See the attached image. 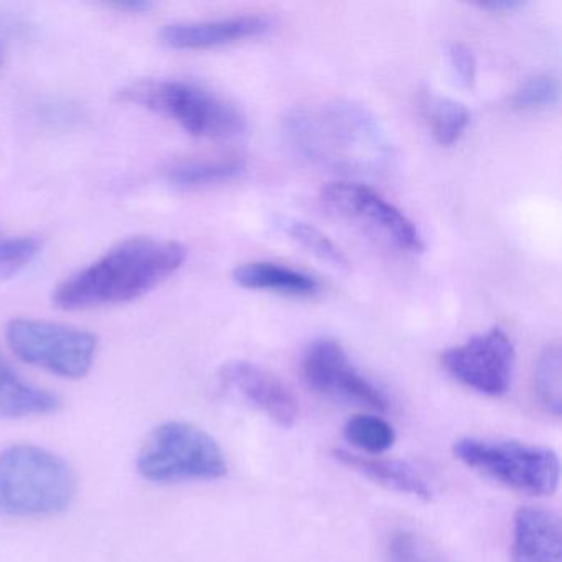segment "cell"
Returning <instances> with one entry per match:
<instances>
[{
  "label": "cell",
  "mask_w": 562,
  "mask_h": 562,
  "mask_svg": "<svg viewBox=\"0 0 562 562\" xmlns=\"http://www.w3.org/2000/svg\"><path fill=\"white\" fill-rule=\"evenodd\" d=\"M420 103L436 143L446 147L459 143L470 124V113L465 104L434 93L424 94Z\"/></svg>",
  "instance_id": "e0dca14e"
},
{
  "label": "cell",
  "mask_w": 562,
  "mask_h": 562,
  "mask_svg": "<svg viewBox=\"0 0 562 562\" xmlns=\"http://www.w3.org/2000/svg\"><path fill=\"white\" fill-rule=\"evenodd\" d=\"M452 452L480 475L525 495H552L561 480V460L549 447L462 437L453 442Z\"/></svg>",
  "instance_id": "5b68a950"
},
{
  "label": "cell",
  "mask_w": 562,
  "mask_h": 562,
  "mask_svg": "<svg viewBox=\"0 0 562 562\" xmlns=\"http://www.w3.org/2000/svg\"><path fill=\"white\" fill-rule=\"evenodd\" d=\"M233 279L245 289L278 292L291 297H311L321 289L311 274L276 262H245L233 271Z\"/></svg>",
  "instance_id": "2e32d148"
},
{
  "label": "cell",
  "mask_w": 562,
  "mask_h": 562,
  "mask_svg": "<svg viewBox=\"0 0 562 562\" xmlns=\"http://www.w3.org/2000/svg\"><path fill=\"white\" fill-rule=\"evenodd\" d=\"M276 226L322 261L328 262L340 271L350 269L347 256L341 252V249L325 233L315 228L311 223L294 218H278L276 220Z\"/></svg>",
  "instance_id": "44dd1931"
},
{
  "label": "cell",
  "mask_w": 562,
  "mask_h": 562,
  "mask_svg": "<svg viewBox=\"0 0 562 562\" xmlns=\"http://www.w3.org/2000/svg\"><path fill=\"white\" fill-rule=\"evenodd\" d=\"M120 98L176 121L195 137L235 139L246 131L238 108L192 81H137L121 90Z\"/></svg>",
  "instance_id": "277c9868"
},
{
  "label": "cell",
  "mask_w": 562,
  "mask_h": 562,
  "mask_svg": "<svg viewBox=\"0 0 562 562\" xmlns=\"http://www.w3.org/2000/svg\"><path fill=\"white\" fill-rule=\"evenodd\" d=\"M440 364L462 386L485 396L498 397L512 387L515 347L503 328L493 327L443 351Z\"/></svg>",
  "instance_id": "9c48e42d"
},
{
  "label": "cell",
  "mask_w": 562,
  "mask_h": 562,
  "mask_svg": "<svg viewBox=\"0 0 562 562\" xmlns=\"http://www.w3.org/2000/svg\"><path fill=\"white\" fill-rule=\"evenodd\" d=\"M513 562H562V526L555 513L521 506L513 518Z\"/></svg>",
  "instance_id": "4fadbf2b"
},
{
  "label": "cell",
  "mask_w": 562,
  "mask_h": 562,
  "mask_svg": "<svg viewBox=\"0 0 562 562\" xmlns=\"http://www.w3.org/2000/svg\"><path fill=\"white\" fill-rule=\"evenodd\" d=\"M111 8L120 12H126V14H144V12H149L153 9V4L146 2V0H116L111 4Z\"/></svg>",
  "instance_id": "4316f807"
},
{
  "label": "cell",
  "mask_w": 562,
  "mask_h": 562,
  "mask_svg": "<svg viewBox=\"0 0 562 562\" xmlns=\"http://www.w3.org/2000/svg\"><path fill=\"white\" fill-rule=\"evenodd\" d=\"M5 338L22 361L68 380L87 376L97 360V335L68 325L14 318L5 328Z\"/></svg>",
  "instance_id": "52a82bcc"
},
{
  "label": "cell",
  "mask_w": 562,
  "mask_h": 562,
  "mask_svg": "<svg viewBox=\"0 0 562 562\" xmlns=\"http://www.w3.org/2000/svg\"><path fill=\"white\" fill-rule=\"evenodd\" d=\"M218 376L225 390L238 394L249 406L265 413L282 429H289L297 423V400L278 376L265 368L251 361H228L223 364Z\"/></svg>",
  "instance_id": "8fae6325"
},
{
  "label": "cell",
  "mask_w": 562,
  "mask_h": 562,
  "mask_svg": "<svg viewBox=\"0 0 562 562\" xmlns=\"http://www.w3.org/2000/svg\"><path fill=\"white\" fill-rule=\"evenodd\" d=\"M449 61L460 87L472 88L476 80V60L473 52L467 45L452 44L449 47Z\"/></svg>",
  "instance_id": "d4e9b609"
},
{
  "label": "cell",
  "mask_w": 562,
  "mask_h": 562,
  "mask_svg": "<svg viewBox=\"0 0 562 562\" xmlns=\"http://www.w3.org/2000/svg\"><path fill=\"white\" fill-rule=\"evenodd\" d=\"M386 562H442V559L416 532L397 529L387 539Z\"/></svg>",
  "instance_id": "603a6c76"
},
{
  "label": "cell",
  "mask_w": 562,
  "mask_h": 562,
  "mask_svg": "<svg viewBox=\"0 0 562 562\" xmlns=\"http://www.w3.org/2000/svg\"><path fill=\"white\" fill-rule=\"evenodd\" d=\"M344 436L355 449L370 456H380L394 446L396 432L383 417L374 414H358L347 420Z\"/></svg>",
  "instance_id": "ffe728a7"
},
{
  "label": "cell",
  "mask_w": 562,
  "mask_h": 562,
  "mask_svg": "<svg viewBox=\"0 0 562 562\" xmlns=\"http://www.w3.org/2000/svg\"><path fill=\"white\" fill-rule=\"evenodd\" d=\"M271 27V21L262 15H239L218 21L169 24L159 32V38L173 50H206L262 37Z\"/></svg>",
  "instance_id": "7c38bea8"
},
{
  "label": "cell",
  "mask_w": 562,
  "mask_h": 562,
  "mask_svg": "<svg viewBox=\"0 0 562 562\" xmlns=\"http://www.w3.org/2000/svg\"><path fill=\"white\" fill-rule=\"evenodd\" d=\"M284 136L305 159L344 172H378L393 157V146L380 121L347 101L289 111Z\"/></svg>",
  "instance_id": "7a4b0ae2"
},
{
  "label": "cell",
  "mask_w": 562,
  "mask_h": 562,
  "mask_svg": "<svg viewBox=\"0 0 562 562\" xmlns=\"http://www.w3.org/2000/svg\"><path fill=\"white\" fill-rule=\"evenodd\" d=\"M302 374L307 386L322 396L378 413L390 409L386 393L364 376L331 338H318L308 345L302 358Z\"/></svg>",
  "instance_id": "30bf717a"
},
{
  "label": "cell",
  "mask_w": 562,
  "mask_h": 562,
  "mask_svg": "<svg viewBox=\"0 0 562 562\" xmlns=\"http://www.w3.org/2000/svg\"><path fill=\"white\" fill-rule=\"evenodd\" d=\"M321 200L340 218L355 223L397 251L413 255L423 252V236L416 225L370 187L350 180H337L324 186Z\"/></svg>",
  "instance_id": "ba28073f"
},
{
  "label": "cell",
  "mask_w": 562,
  "mask_h": 562,
  "mask_svg": "<svg viewBox=\"0 0 562 562\" xmlns=\"http://www.w3.org/2000/svg\"><path fill=\"white\" fill-rule=\"evenodd\" d=\"M41 249V239L34 236L0 235V269L18 271L31 265Z\"/></svg>",
  "instance_id": "cb8c5ba5"
},
{
  "label": "cell",
  "mask_w": 562,
  "mask_h": 562,
  "mask_svg": "<svg viewBox=\"0 0 562 562\" xmlns=\"http://www.w3.org/2000/svg\"><path fill=\"white\" fill-rule=\"evenodd\" d=\"M522 5L525 4L519 0H486V2H479L476 8L493 12V14H505V12L518 11Z\"/></svg>",
  "instance_id": "484cf974"
},
{
  "label": "cell",
  "mask_w": 562,
  "mask_h": 562,
  "mask_svg": "<svg viewBox=\"0 0 562 562\" xmlns=\"http://www.w3.org/2000/svg\"><path fill=\"white\" fill-rule=\"evenodd\" d=\"M57 394L35 386L25 380L2 355H0V417L24 419L32 416H47L60 409Z\"/></svg>",
  "instance_id": "9a60e30c"
},
{
  "label": "cell",
  "mask_w": 562,
  "mask_h": 562,
  "mask_svg": "<svg viewBox=\"0 0 562 562\" xmlns=\"http://www.w3.org/2000/svg\"><path fill=\"white\" fill-rule=\"evenodd\" d=\"M331 457L341 465L353 472L360 473L364 479L393 490L403 495L430 502L432 488L427 480L420 475L409 463L401 460L381 459V457L363 456V453L350 452L347 449L331 450Z\"/></svg>",
  "instance_id": "5bb4252c"
},
{
  "label": "cell",
  "mask_w": 562,
  "mask_h": 562,
  "mask_svg": "<svg viewBox=\"0 0 562 562\" xmlns=\"http://www.w3.org/2000/svg\"><path fill=\"white\" fill-rule=\"evenodd\" d=\"M186 259V246L172 239H124L65 279L55 289L54 305L74 312L136 301L176 274Z\"/></svg>",
  "instance_id": "6da1fadb"
},
{
  "label": "cell",
  "mask_w": 562,
  "mask_h": 562,
  "mask_svg": "<svg viewBox=\"0 0 562 562\" xmlns=\"http://www.w3.org/2000/svg\"><path fill=\"white\" fill-rule=\"evenodd\" d=\"M243 173L245 162L238 159L196 160L173 167L167 172V180L180 189H196L229 182Z\"/></svg>",
  "instance_id": "ac0fdd59"
},
{
  "label": "cell",
  "mask_w": 562,
  "mask_h": 562,
  "mask_svg": "<svg viewBox=\"0 0 562 562\" xmlns=\"http://www.w3.org/2000/svg\"><path fill=\"white\" fill-rule=\"evenodd\" d=\"M559 101V83L549 75L529 78L515 91L512 104L516 110L536 111L555 106Z\"/></svg>",
  "instance_id": "7402d4cb"
},
{
  "label": "cell",
  "mask_w": 562,
  "mask_h": 562,
  "mask_svg": "<svg viewBox=\"0 0 562 562\" xmlns=\"http://www.w3.org/2000/svg\"><path fill=\"white\" fill-rule=\"evenodd\" d=\"M535 390L546 413H562V353L559 344L548 345L539 355L535 371Z\"/></svg>",
  "instance_id": "d6986e66"
},
{
  "label": "cell",
  "mask_w": 562,
  "mask_h": 562,
  "mask_svg": "<svg viewBox=\"0 0 562 562\" xmlns=\"http://www.w3.org/2000/svg\"><path fill=\"white\" fill-rule=\"evenodd\" d=\"M77 495V476L57 453L32 443L0 452V512L41 518L67 512Z\"/></svg>",
  "instance_id": "3957f363"
},
{
  "label": "cell",
  "mask_w": 562,
  "mask_h": 562,
  "mask_svg": "<svg viewBox=\"0 0 562 562\" xmlns=\"http://www.w3.org/2000/svg\"><path fill=\"white\" fill-rule=\"evenodd\" d=\"M137 472L153 483L218 480L228 472L220 443L195 424L169 420L147 437L137 456Z\"/></svg>",
  "instance_id": "8992f818"
}]
</instances>
